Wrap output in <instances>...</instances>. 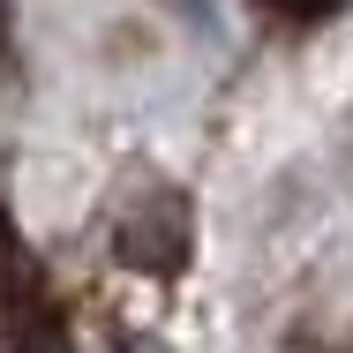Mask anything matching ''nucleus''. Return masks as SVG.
I'll return each instance as SVG.
<instances>
[{"mask_svg": "<svg viewBox=\"0 0 353 353\" xmlns=\"http://www.w3.org/2000/svg\"><path fill=\"white\" fill-rule=\"evenodd\" d=\"M188 248H196V218H188L181 188H143L113 225V256L128 271H143V279H173L188 263Z\"/></svg>", "mask_w": 353, "mask_h": 353, "instance_id": "nucleus-1", "label": "nucleus"}, {"mask_svg": "<svg viewBox=\"0 0 353 353\" xmlns=\"http://www.w3.org/2000/svg\"><path fill=\"white\" fill-rule=\"evenodd\" d=\"M8 353H75V346H68V331L38 308V316H15L8 323Z\"/></svg>", "mask_w": 353, "mask_h": 353, "instance_id": "nucleus-2", "label": "nucleus"}, {"mask_svg": "<svg viewBox=\"0 0 353 353\" xmlns=\"http://www.w3.org/2000/svg\"><path fill=\"white\" fill-rule=\"evenodd\" d=\"M263 8H279V15H323L331 0H263Z\"/></svg>", "mask_w": 353, "mask_h": 353, "instance_id": "nucleus-3", "label": "nucleus"}, {"mask_svg": "<svg viewBox=\"0 0 353 353\" xmlns=\"http://www.w3.org/2000/svg\"><path fill=\"white\" fill-rule=\"evenodd\" d=\"M113 353H165V346H158V339H143V331H128V339H121Z\"/></svg>", "mask_w": 353, "mask_h": 353, "instance_id": "nucleus-4", "label": "nucleus"}]
</instances>
